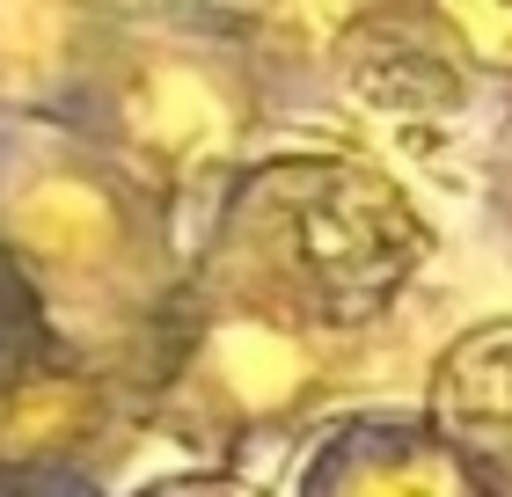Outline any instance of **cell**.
Segmentation results:
<instances>
[{
    "label": "cell",
    "mask_w": 512,
    "mask_h": 497,
    "mask_svg": "<svg viewBox=\"0 0 512 497\" xmlns=\"http://www.w3.org/2000/svg\"><path fill=\"white\" fill-rule=\"evenodd\" d=\"M220 359H227V381H235L249 402H278V395L300 381L293 344H286V337H271V329H235Z\"/></svg>",
    "instance_id": "obj_8"
},
{
    "label": "cell",
    "mask_w": 512,
    "mask_h": 497,
    "mask_svg": "<svg viewBox=\"0 0 512 497\" xmlns=\"http://www.w3.org/2000/svg\"><path fill=\"white\" fill-rule=\"evenodd\" d=\"M15 234L30 242L37 256H52V264H88V256L110 249V234H118V212L96 183H37L30 198L15 205Z\"/></svg>",
    "instance_id": "obj_5"
},
{
    "label": "cell",
    "mask_w": 512,
    "mask_h": 497,
    "mask_svg": "<svg viewBox=\"0 0 512 497\" xmlns=\"http://www.w3.org/2000/svg\"><path fill=\"white\" fill-rule=\"evenodd\" d=\"M439 8H447V22L469 37L476 59L512 66V0H439Z\"/></svg>",
    "instance_id": "obj_9"
},
{
    "label": "cell",
    "mask_w": 512,
    "mask_h": 497,
    "mask_svg": "<svg viewBox=\"0 0 512 497\" xmlns=\"http://www.w3.org/2000/svg\"><path fill=\"white\" fill-rule=\"evenodd\" d=\"M242 249L315 322H366L425 256L410 198L359 161H293L242 205Z\"/></svg>",
    "instance_id": "obj_1"
},
{
    "label": "cell",
    "mask_w": 512,
    "mask_h": 497,
    "mask_svg": "<svg viewBox=\"0 0 512 497\" xmlns=\"http://www.w3.org/2000/svg\"><path fill=\"white\" fill-rule=\"evenodd\" d=\"M125 125H132L139 147H154V154H169V161H191V154H205V147L227 132V103H220L198 74L161 66V74H139V81H132Z\"/></svg>",
    "instance_id": "obj_4"
},
{
    "label": "cell",
    "mask_w": 512,
    "mask_h": 497,
    "mask_svg": "<svg viewBox=\"0 0 512 497\" xmlns=\"http://www.w3.org/2000/svg\"><path fill=\"white\" fill-rule=\"evenodd\" d=\"M88 424V388L74 373H15L0 381V454H52Z\"/></svg>",
    "instance_id": "obj_6"
},
{
    "label": "cell",
    "mask_w": 512,
    "mask_h": 497,
    "mask_svg": "<svg viewBox=\"0 0 512 497\" xmlns=\"http://www.w3.org/2000/svg\"><path fill=\"white\" fill-rule=\"evenodd\" d=\"M432 417L469 476L483 468V476L512 483V322L476 329L439 359Z\"/></svg>",
    "instance_id": "obj_2"
},
{
    "label": "cell",
    "mask_w": 512,
    "mask_h": 497,
    "mask_svg": "<svg viewBox=\"0 0 512 497\" xmlns=\"http://www.w3.org/2000/svg\"><path fill=\"white\" fill-rule=\"evenodd\" d=\"M322 497H476V476L461 468L447 439H417V432H359L322 476Z\"/></svg>",
    "instance_id": "obj_3"
},
{
    "label": "cell",
    "mask_w": 512,
    "mask_h": 497,
    "mask_svg": "<svg viewBox=\"0 0 512 497\" xmlns=\"http://www.w3.org/2000/svg\"><path fill=\"white\" fill-rule=\"evenodd\" d=\"M66 15L59 0H0V66L8 74H44L59 59Z\"/></svg>",
    "instance_id": "obj_7"
}]
</instances>
